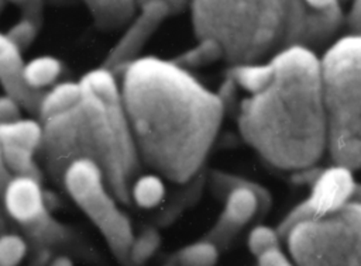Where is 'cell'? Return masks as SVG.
I'll use <instances>...</instances> for the list:
<instances>
[{
  "instance_id": "cell-21",
  "label": "cell",
  "mask_w": 361,
  "mask_h": 266,
  "mask_svg": "<svg viewBox=\"0 0 361 266\" xmlns=\"http://www.w3.org/2000/svg\"><path fill=\"white\" fill-rule=\"evenodd\" d=\"M28 252V242L24 236L3 231L0 234V266L20 263Z\"/></svg>"
},
{
  "instance_id": "cell-32",
  "label": "cell",
  "mask_w": 361,
  "mask_h": 266,
  "mask_svg": "<svg viewBox=\"0 0 361 266\" xmlns=\"http://www.w3.org/2000/svg\"><path fill=\"white\" fill-rule=\"evenodd\" d=\"M0 200H1V197H0ZM3 231H6V217H4V210L0 205V234Z\"/></svg>"
},
{
  "instance_id": "cell-23",
  "label": "cell",
  "mask_w": 361,
  "mask_h": 266,
  "mask_svg": "<svg viewBox=\"0 0 361 266\" xmlns=\"http://www.w3.org/2000/svg\"><path fill=\"white\" fill-rule=\"evenodd\" d=\"M281 236L276 229L265 225L255 227L248 235V249L252 255L259 256L262 252L281 245Z\"/></svg>"
},
{
  "instance_id": "cell-16",
  "label": "cell",
  "mask_w": 361,
  "mask_h": 266,
  "mask_svg": "<svg viewBox=\"0 0 361 266\" xmlns=\"http://www.w3.org/2000/svg\"><path fill=\"white\" fill-rule=\"evenodd\" d=\"M164 176L157 172L145 173L135 177L131 183L130 194L131 201L141 208H152L162 203L165 197V183Z\"/></svg>"
},
{
  "instance_id": "cell-2",
  "label": "cell",
  "mask_w": 361,
  "mask_h": 266,
  "mask_svg": "<svg viewBox=\"0 0 361 266\" xmlns=\"http://www.w3.org/2000/svg\"><path fill=\"white\" fill-rule=\"evenodd\" d=\"M248 93L240 104L241 137L262 159L283 170L313 166L326 153L322 63L313 49L290 45L268 61L234 73Z\"/></svg>"
},
{
  "instance_id": "cell-7",
  "label": "cell",
  "mask_w": 361,
  "mask_h": 266,
  "mask_svg": "<svg viewBox=\"0 0 361 266\" xmlns=\"http://www.w3.org/2000/svg\"><path fill=\"white\" fill-rule=\"evenodd\" d=\"M62 186L104 238L117 260H128L134 232L130 218L120 210L100 166L89 159L75 160L62 177Z\"/></svg>"
},
{
  "instance_id": "cell-24",
  "label": "cell",
  "mask_w": 361,
  "mask_h": 266,
  "mask_svg": "<svg viewBox=\"0 0 361 266\" xmlns=\"http://www.w3.org/2000/svg\"><path fill=\"white\" fill-rule=\"evenodd\" d=\"M39 25L28 18H21L18 23H16L6 34L8 38L21 49H27L31 42L35 39Z\"/></svg>"
},
{
  "instance_id": "cell-19",
  "label": "cell",
  "mask_w": 361,
  "mask_h": 266,
  "mask_svg": "<svg viewBox=\"0 0 361 266\" xmlns=\"http://www.w3.org/2000/svg\"><path fill=\"white\" fill-rule=\"evenodd\" d=\"M219 59H223V51L220 45L210 38H204V39H199V44L196 46L190 48L189 51L183 52L182 55L176 56L172 61L180 65L182 68L188 69V68H200L212 62H216Z\"/></svg>"
},
{
  "instance_id": "cell-22",
  "label": "cell",
  "mask_w": 361,
  "mask_h": 266,
  "mask_svg": "<svg viewBox=\"0 0 361 266\" xmlns=\"http://www.w3.org/2000/svg\"><path fill=\"white\" fill-rule=\"evenodd\" d=\"M161 243L159 234L154 228L144 229L137 238L134 236V241L130 248L128 260L133 263H142L147 259H149L151 255L157 251V248Z\"/></svg>"
},
{
  "instance_id": "cell-34",
  "label": "cell",
  "mask_w": 361,
  "mask_h": 266,
  "mask_svg": "<svg viewBox=\"0 0 361 266\" xmlns=\"http://www.w3.org/2000/svg\"><path fill=\"white\" fill-rule=\"evenodd\" d=\"M6 1L4 0H0V10H1V7H3V4H4Z\"/></svg>"
},
{
  "instance_id": "cell-25",
  "label": "cell",
  "mask_w": 361,
  "mask_h": 266,
  "mask_svg": "<svg viewBox=\"0 0 361 266\" xmlns=\"http://www.w3.org/2000/svg\"><path fill=\"white\" fill-rule=\"evenodd\" d=\"M4 1L18 6L23 11V18L32 20L34 23L41 25L44 0H4Z\"/></svg>"
},
{
  "instance_id": "cell-17",
  "label": "cell",
  "mask_w": 361,
  "mask_h": 266,
  "mask_svg": "<svg viewBox=\"0 0 361 266\" xmlns=\"http://www.w3.org/2000/svg\"><path fill=\"white\" fill-rule=\"evenodd\" d=\"M62 72V63L58 58L51 55L35 56L25 63L24 77L28 86L42 90L56 82Z\"/></svg>"
},
{
  "instance_id": "cell-30",
  "label": "cell",
  "mask_w": 361,
  "mask_h": 266,
  "mask_svg": "<svg viewBox=\"0 0 361 266\" xmlns=\"http://www.w3.org/2000/svg\"><path fill=\"white\" fill-rule=\"evenodd\" d=\"M13 179V175L11 172L8 170L7 165H6V160H4V155H3V145L0 142V197L7 186V183Z\"/></svg>"
},
{
  "instance_id": "cell-3",
  "label": "cell",
  "mask_w": 361,
  "mask_h": 266,
  "mask_svg": "<svg viewBox=\"0 0 361 266\" xmlns=\"http://www.w3.org/2000/svg\"><path fill=\"white\" fill-rule=\"evenodd\" d=\"M41 122L42 141L38 153L55 182L62 183L71 163L89 159L100 166L116 198L123 204L131 203V183L142 162L121 93L99 99L83 89L73 107Z\"/></svg>"
},
{
  "instance_id": "cell-6",
  "label": "cell",
  "mask_w": 361,
  "mask_h": 266,
  "mask_svg": "<svg viewBox=\"0 0 361 266\" xmlns=\"http://www.w3.org/2000/svg\"><path fill=\"white\" fill-rule=\"evenodd\" d=\"M285 242L299 265H361V200L298 222Z\"/></svg>"
},
{
  "instance_id": "cell-31",
  "label": "cell",
  "mask_w": 361,
  "mask_h": 266,
  "mask_svg": "<svg viewBox=\"0 0 361 266\" xmlns=\"http://www.w3.org/2000/svg\"><path fill=\"white\" fill-rule=\"evenodd\" d=\"M303 1L313 8H326L338 3V0H303Z\"/></svg>"
},
{
  "instance_id": "cell-13",
  "label": "cell",
  "mask_w": 361,
  "mask_h": 266,
  "mask_svg": "<svg viewBox=\"0 0 361 266\" xmlns=\"http://www.w3.org/2000/svg\"><path fill=\"white\" fill-rule=\"evenodd\" d=\"M94 25L102 31L127 27L140 10L137 0H83Z\"/></svg>"
},
{
  "instance_id": "cell-33",
  "label": "cell",
  "mask_w": 361,
  "mask_h": 266,
  "mask_svg": "<svg viewBox=\"0 0 361 266\" xmlns=\"http://www.w3.org/2000/svg\"><path fill=\"white\" fill-rule=\"evenodd\" d=\"M353 198H357V200H361V184L357 183L355 184V190H354V194H353Z\"/></svg>"
},
{
  "instance_id": "cell-4",
  "label": "cell",
  "mask_w": 361,
  "mask_h": 266,
  "mask_svg": "<svg viewBox=\"0 0 361 266\" xmlns=\"http://www.w3.org/2000/svg\"><path fill=\"white\" fill-rule=\"evenodd\" d=\"M189 7L196 38L216 41L234 66L293 45L300 0H192Z\"/></svg>"
},
{
  "instance_id": "cell-12",
  "label": "cell",
  "mask_w": 361,
  "mask_h": 266,
  "mask_svg": "<svg viewBox=\"0 0 361 266\" xmlns=\"http://www.w3.org/2000/svg\"><path fill=\"white\" fill-rule=\"evenodd\" d=\"M21 52L23 51L6 32H0V86L3 87L4 94L17 100L23 108L38 114L45 91L32 89L25 82V62L23 61Z\"/></svg>"
},
{
  "instance_id": "cell-5",
  "label": "cell",
  "mask_w": 361,
  "mask_h": 266,
  "mask_svg": "<svg viewBox=\"0 0 361 266\" xmlns=\"http://www.w3.org/2000/svg\"><path fill=\"white\" fill-rule=\"evenodd\" d=\"M320 63L326 152L334 165L361 169V37H341L329 46Z\"/></svg>"
},
{
  "instance_id": "cell-10",
  "label": "cell",
  "mask_w": 361,
  "mask_h": 266,
  "mask_svg": "<svg viewBox=\"0 0 361 266\" xmlns=\"http://www.w3.org/2000/svg\"><path fill=\"white\" fill-rule=\"evenodd\" d=\"M298 172L296 180L310 184L312 190L309 197L298 204L276 227L282 241L298 222L331 213L350 201L357 184L351 169L334 163L326 169L310 166Z\"/></svg>"
},
{
  "instance_id": "cell-11",
  "label": "cell",
  "mask_w": 361,
  "mask_h": 266,
  "mask_svg": "<svg viewBox=\"0 0 361 266\" xmlns=\"http://www.w3.org/2000/svg\"><path fill=\"white\" fill-rule=\"evenodd\" d=\"M168 15H171V10L162 1L142 4L140 13L135 14L131 23L126 27L121 38L107 53L103 66L111 69L114 73H117V70L123 72L130 62L138 58L145 42Z\"/></svg>"
},
{
  "instance_id": "cell-1",
  "label": "cell",
  "mask_w": 361,
  "mask_h": 266,
  "mask_svg": "<svg viewBox=\"0 0 361 266\" xmlns=\"http://www.w3.org/2000/svg\"><path fill=\"white\" fill-rule=\"evenodd\" d=\"M123 104L142 165L175 183L200 170L224 103L172 59L138 56L123 70Z\"/></svg>"
},
{
  "instance_id": "cell-15",
  "label": "cell",
  "mask_w": 361,
  "mask_h": 266,
  "mask_svg": "<svg viewBox=\"0 0 361 266\" xmlns=\"http://www.w3.org/2000/svg\"><path fill=\"white\" fill-rule=\"evenodd\" d=\"M83 89L79 82H62L44 93L39 104V121L73 107L82 97Z\"/></svg>"
},
{
  "instance_id": "cell-18",
  "label": "cell",
  "mask_w": 361,
  "mask_h": 266,
  "mask_svg": "<svg viewBox=\"0 0 361 266\" xmlns=\"http://www.w3.org/2000/svg\"><path fill=\"white\" fill-rule=\"evenodd\" d=\"M1 145L6 165L13 176H31L41 180V169L34 159L35 151L17 144Z\"/></svg>"
},
{
  "instance_id": "cell-20",
  "label": "cell",
  "mask_w": 361,
  "mask_h": 266,
  "mask_svg": "<svg viewBox=\"0 0 361 266\" xmlns=\"http://www.w3.org/2000/svg\"><path fill=\"white\" fill-rule=\"evenodd\" d=\"M219 251L212 241L203 238L179 249L176 260L182 265H213L219 258Z\"/></svg>"
},
{
  "instance_id": "cell-29",
  "label": "cell",
  "mask_w": 361,
  "mask_h": 266,
  "mask_svg": "<svg viewBox=\"0 0 361 266\" xmlns=\"http://www.w3.org/2000/svg\"><path fill=\"white\" fill-rule=\"evenodd\" d=\"M137 1H138L140 7L145 3H149V1H162L168 6V8L171 10V14H176V13L183 11L186 7H189L192 0H137Z\"/></svg>"
},
{
  "instance_id": "cell-27",
  "label": "cell",
  "mask_w": 361,
  "mask_h": 266,
  "mask_svg": "<svg viewBox=\"0 0 361 266\" xmlns=\"http://www.w3.org/2000/svg\"><path fill=\"white\" fill-rule=\"evenodd\" d=\"M258 263L259 265H265V266H271V265H276V266H282V265H289V258L282 252L281 245L279 246H274L265 252H262L259 256H257Z\"/></svg>"
},
{
  "instance_id": "cell-14",
  "label": "cell",
  "mask_w": 361,
  "mask_h": 266,
  "mask_svg": "<svg viewBox=\"0 0 361 266\" xmlns=\"http://www.w3.org/2000/svg\"><path fill=\"white\" fill-rule=\"evenodd\" d=\"M42 141V122L32 118H18L0 122V142L17 144L38 152Z\"/></svg>"
},
{
  "instance_id": "cell-8",
  "label": "cell",
  "mask_w": 361,
  "mask_h": 266,
  "mask_svg": "<svg viewBox=\"0 0 361 266\" xmlns=\"http://www.w3.org/2000/svg\"><path fill=\"white\" fill-rule=\"evenodd\" d=\"M1 201L6 214L20 225L35 249L45 251L71 236L69 229L51 215L39 179L13 176L1 194Z\"/></svg>"
},
{
  "instance_id": "cell-26",
  "label": "cell",
  "mask_w": 361,
  "mask_h": 266,
  "mask_svg": "<svg viewBox=\"0 0 361 266\" xmlns=\"http://www.w3.org/2000/svg\"><path fill=\"white\" fill-rule=\"evenodd\" d=\"M20 103L8 94L0 96V122H10L21 118Z\"/></svg>"
},
{
  "instance_id": "cell-9",
  "label": "cell",
  "mask_w": 361,
  "mask_h": 266,
  "mask_svg": "<svg viewBox=\"0 0 361 266\" xmlns=\"http://www.w3.org/2000/svg\"><path fill=\"white\" fill-rule=\"evenodd\" d=\"M210 182L214 194L224 197V207L204 238L223 249L254 217L267 214L271 196L261 184L223 172H213Z\"/></svg>"
},
{
  "instance_id": "cell-28",
  "label": "cell",
  "mask_w": 361,
  "mask_h": 266,
  "mask_svg": "<svg viewBox=\"0 0 361 266\" xmlns=\"http://www.w3.org/2000/svg\"><path fill=\"white\" fill-rule=\"evenodd\" d=\"M345 21L350 28V34L361 37V0H353Z\"/></svg>"
}]
</instances>
